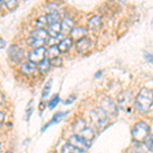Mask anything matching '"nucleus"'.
Returning a JSON list of instances; mask_svg holds the SVG:
<instances>
[{"instance_id":"nucleus-1","label":"nucleus","mask_w":153,"mask_h":153,"mask_svg":"<svg viewBox=\"0 0 153 153\" xmlns=\"http://www.w3.org/2000/svg\"><path fill=\"white\" fill-rule=\"evenodd\" d=\"M135 106L141 112H148L152 107V90L143 88L135 98Z\"/></svg>"},{"instance_id":"nucleus-2","label":"nucleus","mask_w":153,"mask_h":153,"mask_svg":"<svg viewBox=\"0 0 153 153\" xmlns=\"http://www.w3.org/2000/svg\"><path fill=\"white\" fill-rule=\"evenodd\" d=\"M74 129L76 136H79L80 138H82L84 141H86L89 145H92V141L94 139V133L93 130L90 127H88L86 125V122L84 120H76L74 125Z\"/></svg>"},{"instance_id":"nucleus-3","label":"nucleus","mask_w":153,"mask_h":153,"mask_svg":"<svg viewBox=\"0 0 153 153\" xmlns=\"http://www.w3.org/2000/svg\"><path fill=\"white\" fill-rule=\"evenodd\" d=\"M150 128L144 122H140L135 125V127L132 130V137L135 142H142L146 140V138L149 136Z\"/></svg>"},{"instance_id":"nucleus-4","label":"nucleus","mask_w":153,"mask_h":153,"mask_svg":"<svg viewBox=\"0 0 153 153\" xmlns=\"http://www.w3.org/2000/svg\"><path fill=\"white\" fill-rule=\"evenodd\" d=\"M48 39L47 31L44 30L43 28L36 29L31 33V37L29 39V44L34 46L35 48L42 47L45 43V41Z\"/></svg>"},{"instance_id":"nucleus-5","label":"nucleus","mask_w":153,"mask_h":153,"mask_svg":"<svg viewBox=\"0 0 153 153\" xmlns=\"http://www.w3.org/2000/svg\"><path fill=\"white\" fill-rule=\"evenodd\" d=\"M91 120L95 125V127H97L98 129L103 128L107 124L108 122V115L101 109L100 107H97L95 109H93L91 111Z\"/></svg>"},{"instance_id":"nucleus-6","label":"nucleus","mask_w":153,"mask_h":153,"mask_svg":"<svg viewBox=\"0 0 153 153\" xmlns=\"http://www.w3.org/2000/svg\"><path fill=\"white\" fill-rule=\"evenodd\" d=\"M46 55V49L44 48V46L38 48H34L33 50H31L29 52V61L33 65H37V63L41 62Z\"/></svg>"},{"instance_id":"nucleus-7","label":"nucleus","mask_w":153,"mask_h":153,"mask_svg":"<svg viewBox=\"0 0 153 153\" xmlns=\"http://www.w3.org/2000/svg\"><path fill=\"white\" fill-rule=\"evenodd\" d=\"M68 144H71V145H73L74 147H76L81 153L85 152L86 150L91 147V145H89L87 142L84 141L82 138H80L76 135L71 136L70 138V140H68Z\"/></svg>"},{"instance_id":"nucleus-8","label":"nucleus","mask_w":153,"mask_h":153,"mask_svg":"<svg viewBox=\"0 0 153 153\" xmlns=\"http://www.w3.org/2000/svg\"><path fill=\"white\" fill-rule=\"evenodd\" d=\"M100 108L104 111L106 114H109V115H112L114 117L117 112V105L114 104V102L110 99V98H105V99L102 100L100 104Z\"/></svg>"},{"instance_id":"nucleus-9","label":"nucleus","mask_w":153,"mask_h":153,"mask_svg":"<svg viewBox=\"0 0 153 153\" xmlns=\"http://www.w3.org/2000/svg\"><path fill=\"white\" fill-rule=\"evenodd\" d=\"M92 47V41L91 39L87 38V37H84V38L78 40V42L76 43V48L79 52L83 53V52H87Z\"/></svg>"},{"instance_id":"nucleus-10","label":"nucleus","mask_w":153,"mask_h":153,"mask_svg":"<svg viewBox=\"0 0 153 153\" xmlns=\"http://www.w3.org/2000/svg\"><path fill=\"white\" fill-rule=\"evenodd\" d=\"M8 55L12 61H19L24 57V50L22 48H19L18 45H12L9 48Z\"/></svg>"},{"instance_id":"nucleus-11","label":"nucleus","mask_w":153,"mask_h":153,"mask_svg":"<svg viewBox=\"0 0 153 153\" xmlns=\"http://www.w3.org/2000/svg\"><path fill=\"white\" fill-rule=\"evenodd\" d=\"M117 102L120 106L127 107V106H129L131 103L133 102V97L129 92H123L118 96Z\"/></svg>"},{"instance_id":"nucleus-12","label":"nucleus","mask_w":153,"mask_h":153,"mask_svg":"<svg viewBox=\"0 0 153 153\" xmlns=\"http://www.w3.org/2000/svg\"><path fill=\"white\" fill-rule=\"evenodd\" d=\"M60 28L62 33H71V31L75 28V23L70 18H65L60 23Z\"/></svg>"},{"instance_id":"nucleus-13","label":"nucleus","mask_w":153,"mask_h":153,"mask_svg":"<svg viewBox=\"0 0 153 153\" xmlns=\"http://www.w3.org/2000/svg\"><path fill=\"white\" fill-rule=\"evenodd\" d=\"M87 34V30L83 27H75L73 30L71 31V35L74 39L76 40H80V39L84 38Z\"/></svg>"},{"instance_id":"nucleus-14","label":"nucleus","mask_w":153,"mask_h":153,"mask_svg":"<svg viewBox=\"0 0 153 153\" xmlns=\"http://www.w3.org/2000/svg\"><path fill=\"white\" fill-rule=\"evenodd\" d=\"M61 32V28H60V23L57 22V23L54 24H50L48 26V33L51 37L53 38H57Z\"/></svg>"},{"instance_id":"nucleus-15","label":"nucleus","mask_w":153,"mask_h":153,"mask_svg":"<svg viewBox=\"0 0 153 153\" xmlns=\"http://www.w3.org/2000/svg\"><path fill=\"white\" fill-rule=\"evenodd\" d=\"M71 45H73V39L65 38L61 41H59V44H58L57 47L60 52H65V51H68V49L71 47Z\"/></svg>"},{"instance_id":"nucleus-16","label":"nucleus","mask_w":153,"mask_h":153,"mask_svg":"<svg viewBox=\"0 0 153 153\" xmlns=\"http://www.w3.org/2000/svg\"><path fill=\"white\" fill-rule=\"evenodd\" d=\"M21 71L24 75H33L36 71V65L29 62H25L23 63V65L21 66Z\"/></svg>"},{"instance_id":"nucleus-17","label":"nucleus","mask_w":153,"mask_h":153,"mask_svg":"<svg viewBox=\"0 0 153 153\" xmlns=\"http://www.w3.org/2000/svg\"><path fill=\"white\" fill-rule=\"evenodd\" d=\"M65 114H68V112H66V111H65V112H57V113H55V114H54V117H53L52 120H51L50 122H49L48 124L45 126V127L42 128V132H43V131H45L46 129H47V128L49 127V126L54 125V124H56V123H58L59 120H61V118H62L63 117H65Z\"/></svg>"},{"instance_id":"nucleus-18","label":"nucleus","mask_w":153,"mask_h":153,"mask_svg":"<svg viewBox=\"0 0 153 153\" xmlns=\"http://www.w3.org/2000/svg\"><path fill=\"white\" fill-rule=\"evenodd\" d=\"M59 53H60V51H59L57 45L50 46V47H49V49L47 50V55H48V57H49L48 59L50 60V59H53V58L58 57Z\"/></svg>"},{"instance_id":"nucleus-19","label":"nucleus","mask_w":153,"mask_h":153,"mask_svg":"<svg viewBox=\"0 0 153 153\" xmlns=\"http://www.w3.org/2000/svg\"><path fill=\"white\" fill-rule=\"evenodd\" d=\"M46 19V23L47 24H54V23H57L58 19H59V13L57 11H52V12H49L47 16H45Z\"/></svg>"},{"instance_id":"nucleus-20","label":"nucleus","mask_w":153,"mask_h":153,"mask_svg":"<svg viewBox=\"0 0 153 153\" xmlns=\"http://www.w3.org/2000/svg\"><path fill=\"white\" fill-rule=\"evenodd\" d=\"M50 66H51L50 60H49L48 58H44L41 62L38 63V68L41 73H46V71H48L49 68H50Z\"/></svg>"},{"instance_id":"nucleus-21","label":"nucleus","mask_w":153,"mask_h":153,"mask_svg":"<svg viewBox=\"0 0 153 153\" xmlns=\"http://www.w3.org/2000/svg\"><path fill=\"white\" fill-rule=\"evenodd\" d=\"M88 24L91 29H93V30L98 29L101 26V19L99 16H93V18H91L89 19Z\"/></svg>"},{"instance_id":"nucleus-22","label":"nucleus","mask_w":153,"mask_h":153,"mask_svg":"<svg viewBox=\"0 0 153 153\" xmlns=\"http://www.w3.org/2000/svg\"><path fill=\"white\" fill-rule=\"evenodd\" d=\"M61 153H81L76 149V147H74L73 145L71 144H65V146L62 147V150H61Z\"/></svg>"},{"instance_id":"nucleus-23","label":"nucleus","mask_w":153,"mask_h":153,"mask_svg":"<svg viewBox=\"0 0 153 153\" xmlns=\"http://www.w3.org/2000/svg\"><path fill=\"white\" fill-rule=\"evenodd\" d=\"M51 85H52V79H50V80L46 83V85L44 86L43 92H42V97H43V98H45V97H47V96H48L49 92H50V90H51Z\"/></svg>"},{"instance_id":"nucleus-24","label":"nucleus","mask_w":153,"mask_h":153,"mask_svg":"<svg viewBox=\"0 0 153 153\" xmlns=\"http://www.w3.org/2000/svg\"><path fill=\"white\" fill-rule=\"evenodd\" d=\"M59 101H60V99H59V95L55 94L52 97V99L48 102V107L50 108V109H53L54 107H56V105L59 103Z\"/></svg>"},{"instance_id":"nucleus-25","label":"nucleus","mask_w":153,"mask_h":153,"mask_svg":"<svg viewBox=\"0 0 153 153\" xmlns=\"http://www.w3.org/2000/svg\"><path fill=\"white\" fill-rule=\"evenodd\" d=\"M147 150L144 148L143 144H137L134 146V153H146Z\"/></svg>"},{"instance_id":"nucleus-26","label":"nucleus","mask_w":153,"mask_h":153,"mask_svg":"<svg viewBox=\"0 0 153 153\" xmlns=\"http://www.w3.org/2000/svg\"><path fill=\"white\" fill-rule=\"evenodd\" d=\"M4 4L7 6V8L8 9H14L16 6L19 5V2L16 1V0H12V1H5L4 2Z\"/></svg>"},{"instance_id":"nucleus-27","label":"nucleus","mask_w":153,"mask_h":153,"mask_svg":"<svg viewBox=\"0 0 153 153\" xmlns=\"http://www.w3.org/2000/svg\"><path fill=\"white\" fill-rule=\"evenodd\" d=\"M146 145H147V150H149L150 152L152 151V136L150 135V137L146 138Z\"/></svg>"},{"instance_id":"nucleus-28","label":"nucleus","mask_w":153,"mask_h":153,"mask_svg":"<svg viewBox=\"0 0 153 153\" xmlns=\"http://www.w3.org/2000/svg\"><path fill=\"white\" fill-rule=\"evenodd\" d=\"M61 63V59L58 57L56 58H53V59H50V65H53V66H59V65Z\"/></svg>"},{"instance_id":"nucleus-29","label":"nucleus","mask_w":153,"mask_h":153,"mask_svg":"<svg viewBox=\"0 0 153 153\" xmlns=\"http://www.w3.org/2000/svg\"><path fill=\"white\" fill-rule=\"evenodd\" d=\"M76 99V96L75 95H71L70 97H68V100H65V104H71V102H74V100Z\"/></svg>"},{"instance_id":"nucleus-30","label":"nucleus","mask_w":153,"mask_h":153,"mask_svg":"<svg viewBox=\"0 0 153 153\" xmlns=\"http://www.w3.org/2000/svg\"><path fill=\"white\" fill-rule=\"evenodd\" d=\"M56 42H57V38H53V37H51V38L49 39V44H50V46L55 45Z\"/></svg>"},{"instance_id":"nucleus-31","label":"nucleus","mask_w":153,"mask_h":153,"mask_svg":"<svg viewBox=\"0 0 153 153\" xmlns=\"http://www.w3.org/2000/svg\"><path fill=\"white\" fill-rule=\"evenodd\" d=\"M4 120H5V114L2 111H0V126L4 123Z\"/></svg>"},{"instance_id":"nucleus-32","label":"nucleus","mask_w":153,"mask_h":153,"mask_svg":"<svg viewBox=\"0 0 153 153\" xmlns=\"http://www.w3.org/2000/svg\"><path fill=\"white\" fill-rule=\"evenodd\" d=\"M4 47H5V42H4V40L2 38H0V49H2Z\"/></svg>"},{"instance_id":"nucleus-33","label":"nucleus","mask_w":153,"mask_h":153,"mask_svg":"<svg viewBox=\"0 0 153 153\" xmlns=\"http://www.w3.org/2000/svg\"><path fill=\"white\" fill-rule=\"evenodd\" d=\"M2 4H3V2H2V1H0V6H1Z\"/></svg>"},{"instance_id":"nucleus-34","label":"nucleus","mask_w":153,"mask_h":153,"mask_svg":"<svg viewBox=\"0 0 153 153\" xmlns=\"http://www.w3.org/2000/svg\"><path fill=\"white\" fill-rule=\"evenodd\" d=\"M6 153H11V152H9V151H8V152H6Z\"/></svg>"}]
</instances>
